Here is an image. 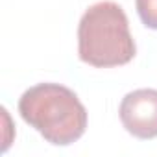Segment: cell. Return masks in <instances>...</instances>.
I'll use <instances>...</instances> for the list:
<instances>
[{
    "label": "cell",
    "mask_w": 157,
    "mask_h": 157,
    "mask_svg": "<svg viewBox=\"0 0 157 157\" xmlns=\"http://www.w3.org/2000/svg\"><path fill=\"white\" fill-rule=\"evenodd\" d=\"M19 113L54 146H68L87 129V109L78 94L59 83H37L22 93Z\"/></svg>",
    "instance_id": "6da1fadb"
},
{
    "label": "cell",
    "mask_w": 157,
    "mask_h": 157,
    "mask_svg": "<svg viewBox=\"0 0 157 157\" xmlns=\"http://www.w3.org/2000/svg\"><path fill=\"white\" fill-rule=\"evenodd\" d=\"M137 54L128 17L113 0H102L85 10L78 24V56L96 68L128 65Z\"/></svg>",
    "instance_id": "7a4b0ae2"
},
{
    "label": "cell",
    "mask_w": 157,
    "mask_h": 157,
    "mask_svg": "<svg viewBox=\"0 0 157 157\" xmlns=\"http://www.w3.org/2000/svg\"><path fill=\"white\" fill-rule=\"evenodd\" d=\"M120 122L137 139L157 137V89H137L128 93L118 107Z\"/></svg>",
    "instance_id": "3957f363"
},
{
    "label": "cell",
    "mask_w": 157,
    "mask_h": 157,
    "mask_svg": "<svg viewBox=\"0 0 157 157\" xmlns=\"http://www.w3.org/2000/svg\"><path fill=\"white\" fill-rule=\"evenodd\" d=\"M135 6L142 24L150 30H157V0H135Z\"/></svg>",
    "instance_id": "277c9868"
}]
</instances>
